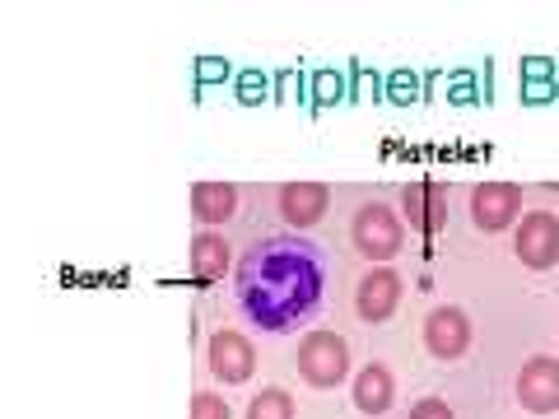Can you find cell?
I'll return each instance as SVG.
<instances>
[{"mask_svg": "<svg viewBox=\"0 0 559 419\" xmlns=\"http://www.w3.org/2000/svg\"><path fill=\"white\" fill-rule=\"evenodd\" d=\"M210 373H215V382H224V387L248 382L257 373L252 340L242 336V331H215V336H210Z\"/></svg>", "mask_w": 559, "mask_h": 419, "instance_id": "cell-5", "label": "cell"}, {"mask_svg": "<svg viewBox=\"0 0 559 419\" xmlns=\"http://www.w3.org/2000/svg\"><path fill=\"white\" fill-rule=\"evenodd\" d=\"M349 238H355L359 256L378 261V266H382V261H392L401 248H406V229H401V219L392 215L388 205H378V201L355 210V219H349Z\"/></svg>", "mask_w": 559, "mask_h": 419, "instance_id": "cell-3", "label": "cell"}, {"mask_svg": "<svg viewBox=\"0 0 559 419\" xmlns=\"http://www.w3.org/2000/svg\"><path fill=\"white\" fill-rule=\"evenodd\" d=\"M191 215L201 224H229L238 215V187L234 182H197L191 187Z\"/></svg>", "mask_w": 559, "mask_h": 419, "instance_id": "cell-13", "label": "cell"}, {"mask_svg": "<svg viewBox=\"0 0 559 419\" xmlns=\"http://www.w3.org/2000/svg\"><path fill=\"white\" fill-rule=\"evenodd\" d=\"M331 98H341V75L322 70V75H318V103H331Z\"/></svg>", "mask_w": 559, "mask_h": 419, "instance_id": "cell-19", "label": "cell"}, {"mask_svg": "<svg viewBox=\"0 0 559 419\" xmlns=\"http://www.w3.org/2000/svg\"><path fill=\"white\" fill-rule=\"evenodd\" d=\"M550 80H555V61L550 57H527L522 61V98L540 103L550 94Z\"/></svg>", "mask_w": 559, "mask_h": 419, "instance_id": "cell-15", "label": "cell"}, {"mask_svg": "<svg viewBox=\"0 0 559 419\" xmlns=\"http://www.w3.org/2000/svg\"><path fill=\"white\" fill-rule=\"evenodd\" d=\"M401 308V275L388 271V266H373L369 275L359 279V289H355V312H359V322H388L392 312Z\"/></svg>", "mask_w": 559, "mask_h": 419, "instance_id": "cell-9", "label": "cell"}, {"mask_svg": "<svg viewBox=\"0 0 559 419\" xmlns=\"http://www.w3.org/2000/svg\"><path fill=\"white\" fill-rule=\"evenodd\" d=\"M257 84H266V80H257V75H242V98H257Z\"/></svg>", "mask_w": 559, "mask_h": 419, "instance_id": "cell-21", "label": "cell"}, {"mask_svg": "<svg viewBox=\"0 0 559 419\" xmlns=\"http://www.w3.org/2000/svg\"><path fill=\"white\" fill-rule=\"evenodd\" d=\"M522 210V191L513 182H480L471 191V219H476V229L485 234H499L509 229Z\"/></svg>", "mask_w": 559, "mask_h": 419, "instance_id": "cell-8", "label": "cell"}, {"mask_svg": "<svg viewBox=\"0 0 559 419\" xmlns=\"http://www.w3.org/2000/svg\"><path fill=\"white\" fill-rule=\"evenodd\" d=\"M406 419H457V415H452L448 400H439V396H425V400H415Z\"/></svg>", "mask_w": 559, "mask_h": 419, "instance_id": "cell-18", "label": "cell"}, {"mask_svg": "<svg viewBox=\"0 0 559 419\" xmlns=\"http://www.w3.org/2000/svg\"><path fill=\"white\" fill-rule=\"evenodd\" d=\"M191 419H234V415H229V406H224V396L197 392L191 396Z\"/></svg>", "mask_w": 559, "mask_h": 419, "instance_id": "cell-17", "label": "cell"}, {"mask_svg": "<svg viewBox=\"0 0 559 419\" xmlns=\"http://www.w3.org/2000/svg\"><path fill=\"white\" fill-rule=\"evenodd\" d=\"M401 210H406V219H411L415 234L433 238L448 224V187H439V182H415V187L401 191Z\"/></svg>", "mask_w": 559, "mask_h": 419, "instance_id": "cell-10", "label": "cell"}, {"mask_svg": "<svg viewBox=\"0 0 559 419\" xmlns=\"http://www.w3.org/2000/svg\"><path fill=\"white\" fill-rule=\"evenodd\" d=\"M396 400V378L388 363H369V369H359L355 378V406L364 415H388Z\"/></svg>", "mask_w": 559, "mask_h": 419, "instance_id": "cell-12", "label": "cell"}, {"mask_svg": "<svg viewBox=\"0 0 559 419\" xmlns=\"http://www.w3.org/2000/svg\"><path fill=\"white\" fill-rule=\"evenodd\" d=\"M294 363H299V378L308 387L331 392L336 382L349 378V345H345V336H336V331H308L299 340V359Z\"/></svg>", "mask_w": 559, "mask_h": 419, "instance_id": "cell-2", "label": "cell"}, {"mask_svg": "<svg viewBox=\"0 0 559 419\" xmlns=\"http://www.w3.org/2000/svg\"><path fill=\"white\" fill-rule=\"evenodd\" d=\"M425 349L433 359H443V363H457L466 349H471V322H466V312L462 308H433L429 318H425Z\"/></svg>", "mask_w": 559, "mask_h": 419, "instance_id": "cell-6", "label": "cell"}, {"mask_svg": "<svg viewBox=\"0 0 559 419\" xmlns=\"http://www.w3.org/2000/svg\"><path fill=\"white\" fill-rule=\"evenodd\" d=\"M326 289H331V261L304 234L261 238L234 266L238 312L257 331H271V336L308 326L326 308Z\"/></svg>", "mask_w": 559, "mask_h": 419, "instance_id": "cell-1", "label": "cell"}, {"mask_svg": "<svg viewBox=\"0 0 559 419\" xmlns=\"http://www.w3.org/2000/svg\"><path fill=\"white\" fill-rule=\"evenodd\" d=\"M518 406L532 415H555L559 410V359H527L518 373Z\"/></svg>", "mask_w": 559, "mask_h": 419, "instance_id": "cell-7", "label": "cell"}, {"mask_svg": "<svg viewBox=\"0 0 559 419\" xmlns=\"http://www.w3.org/2000/svg\"><path fill=\"white\" fill-rule=\"evenodd\" d=\"M513 252L527 271H550L559 266V219L550 210H527L513 234Z\"/></svg>", "mask_w": 559, "mask_h": 419, "instance_id": "cell-4", "label": "cell"}, {"mask_svg": "<svg viewBox=\"0 0 559 419\" xmlns=\"http://www.w3.org/2000/svg\"><path fill=\"white\" fill-rule=\"evenodd\" d=\"M331 205V187L326 182H285L280 187V215H285L289 229H312Z\"/></svg>", "mask_w": 559, "mask_h": 419, "instance_id": "cell-11", "label": "cell"}, {"mask_svg": "<svg viewBox=\"0 0 559 419\" xmlns=\"http://www.w3.org/2000/svg\"><path fill=\"white\" fill-rule=\"evenodd\" d=\"M248 419H294V400H289V392L266 387L261 396H252Z\"/></svg>", "mask_w": 559, "mask_h": 419, "instance_id": "cell-16", "label": "cell"}, {"mask_svg": "<svg viewBox=\"0 0 559 419\" xmlns=\"http://www.w3.org/2000/svg\"><path fill=\"white\" fill-rule=\"evenodd\" d=\"M197 70H201V80H215V75H229V65H219V61H210V57H205V61H201Z\"/></svg>", "mask_w": 559, "mask_h": 419, "instance_id": "cell-20", "label": "cell"}, {"mask_svg": "<svg viewBox=\"0 0 559 419\" xmlns=\"http://www.w3.org/2000/svg\"><path fill=\"white\" fill-rule=\"evenodd\" d=\"M229 266H234V256H229L224 234H197L191 238V271H197L201 279H219Z\"/></svg>", "mask_w": 559, "mask_h": 419, "instance_id": "cell-14", "label": "cell"}]
</instances>
